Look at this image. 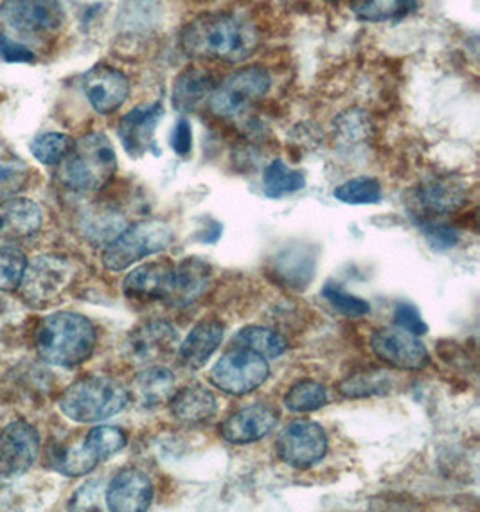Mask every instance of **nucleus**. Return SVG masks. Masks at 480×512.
<instances>
[{
  "label": "nucleus",
  "mask_w": 480,
  "mask_h": 512,
  "mask_svg": "<svg viewBox=\"0 0 480 512\" xmlns=\"http://www.w3.org/2000/svg\"><path fill=\"white\" fill-rule=\"evenodd\" d=\"M108 509L114 512H143L150 509L153 486L143 471L126 468L110 480L105 493Z\"/></svg>",
  "instance_id": "nucleus-17"
},
{
  "label": "nucleus",
  "mask_w": 480,
  "mask_h": 512,
  "mask_svg": "<svg viewBox=\"0 0 480 512\" xmlns=\"http://www.w3.org/2000/svg\"><path fill=\"white\" fill-rule=\"evenodd\" d=\"M225 326L216 318L198 322L182 344H178V358L187 369H202L214 351L222 344Z\"/></svg>",
  "instance_id": "nucleus-23"
},
{
  "label": "nucleus",
  "mask_w": 480,
  "mask_h": 512,
  "mask_svg": "<svg viewBox=\"0 0 480 512\" xmlns=\"http://www.w3.org/2000/svg\"><path fill=\"white\" fill-rule=\"evenodd\" d=\"M42 229V211L29 198H8L0 202V241L15 243L33 238Z\"/></svg>",
  "instance_id": "nucleus-20"
},
{
  "label": "nucleus",
  "mask_w": 480,
  "mask_h": 512,
  "mask_svg": "<svg viewBox=\"0 0 480 512\" xmlns=\"http://www.w3.org/2000/svg\"><path fill=\"white\" fill-rule=\"evenodd\" d=\"M338 202L347 205H374L382 200V186L376 178L356 177L347 180L333 191Z\"/></svg>",
  "instance_id": "nucleus-33"
},
{
  "label": "nucleus",
  "mask_w": 480,
  "mask_h": 512,
  "mask_svg": "<svg viewBox=\"0 0 480 512\" xmlns=\"http://www.w3.org/2000/svg\"><path fill=\"white\" fill-rule=\"evenodd\" d=\"M169 144L178 157H189V153L193 150V128L186 117H180L175 123Z\"/></svg>",
  "instance_id": "nucleus-40"
},
{
  "label": "nucleus",
  "mask_w": 480,
  "mask_h": 512,
  "mask_svg": "<svg viewBox=\"0 0 480 512\" xmlns=\"http://www.w3.org/2000/svg\"><path fill=\"white\" fill-rule=\"evenodd\" d=\"M304 186L306 178L303 173L288 168L285 160H272L263 173V193L274 200L299 193Z\"/></svg>",
  "instance_id": "nucleus-28"
},
{
  "label": "nucleus",
  "mask_w": 480,
  "mask_h": 512,
  "mask_svg": "<svg viewBox=\"0 0 480 512\" xmlns=\"http://www.w3.org/2000/svg\"><path fill=\"white\" fill-rule=\"evenodd\" d=\"M51 464L65 477H83L98 466L99 460L90 453L85 442L81 441L56 448L51 453Z\"/></svg>",
  "instance_id": "nucleus-29"
},
{
  "label": "nucleus",
  "mask_w": 480,
  "mask_h": 512,
  "mask_svg": "<svg viewBox=\"0 0 480 512\" xmlns=\"http://www.w3.org/2000/svg\"><path fill=\"white\" fill-rule=\"evenodd\" d=\"M74 142L76 141L67 133L45 132L31 141L29 150L40 164L60 166L74 148Z\"/></svg>",
  "instance_id": "nucleus-32"
},
{
  "label": "nucleus",
  "mask_w": 480,
  "mask_h": 512,
  "mask_svg": "<svg viewBox=\"0 0 480 512\" xmlns=\"http://www.w3.org/2000/svg\"><path fill=\"white\" fill-rule=\"evenodd\" d=\"M173 230L160 220H144L123 230L103 250V265L110 272H123L144 257L159 254L169 247Z\"/></svg>",
  "instance_id": "nucleus-5"
},
{
  "label": "nucleus",
  "mask_w": 480,
  "mask_h": 512,
  "mask_svg": "<svg viewBox=\"0 0 480 512\" xmlns=\"http://www.w3.org/2000/svg\"><path fill=\"white\" fill-rule=\"evenodd\" d=\"M128 399V390L114 378L87 376L65 389L58 407L74 423H99L119 414Z\"/></svg>",
  "instance_id": "nucleus-4"
},
{
  "label": "nucleus",
  "mask_w": 480,
  "mask_h": 512,
  "mask_svg": "<svg viewBox=\"0 0 480 512\" xmlns=\"http://www.w3.org/2000/svg\"><path fill=\"white\" fill-rule=\"evenodd\" d=\"M60 166V180L69 189L98 193L116 175V150L105 133H89L74 142Z\"/></svg>",
  "instance_id": "nucleus-3"
},
{
  "label": "nucleus",
  "mask_w": 480,
  "mask_h": 512,
  "mask_svg": "<svg viewBox=\"0 0 480 512\" xmlns=\"http://www.w3.org/2000/svg\"><path fill=\"white\" fill-rule=\"evenodd\" d=\"M81 89L94 112L110 115L125 105L132 85L125 72L117 71L110 65H96L83 76Z\"/></svg>",
  "instance_id": "nucleus-13"
},
{
  "label": "nucleus",
  "mask_w": 480,
  "mask_h": 512,
  "mask_svg": "<svg viewBox=\"0 0 480 512\" xmlns=\"http://www.w3.org/2000/svg\"><path fill=\"white\" fill-rule=\"evenodd\" d=\"M85 446L89 448L90 453L101 462V460L110 459L116 453L123 450L126 446V435L121 428L117 426H96L92 428L85 437H83Z\"/></svg>",
  "instance_id": "nucleus-35"
},
{
  "label": "nucleus",
  "mask_w": 480,
  "mask_h": 512,
  "mask_svg": "<svg viewBox=\"0 0 480 512\" xmlns=\"http://www.w3.org/2000/svg\"><path fill=\"white\" fill-rule=\"evenodd\" d=\"M371 349L376 358L401 371H419L430 363V354L423 342L401 327H383L374 331Z\"/></svg>",
  "instance_id": "nucleus-12"
},
{
  "label": "nucleus",
  "mask_w": 480,
  "mask_h": 512,
  "mask_svg": "<svg viewBox=\"0 0 480 512\" xmlns=\"http://www.w3.org/2000/svg\"><path fill=\"white\" fill-rule=\"evenodd\" d=\"M416 204L428 214H450L466 202V186L457 177H432L416 189Z\"/></svg>",
  "instance_id": "nucleus-22"
},
{
  "label": "nucleus",
  "mask_w": 480,
  "mask_h": 512,
  "mask_svg": "<svg viewBox=\"0 0 480 512\" xmlns=\"http://www.w3.org/2000/svg\"><path fill=\"white\" fill-rule=\"evenodd\" d=\"M270 367L267 358L245 347L232 345L222 358L214 363L209 380L216 389L231 396H245L259 389L268 380Z\"/></svg>",
  "instance_id": "nucleus-7"
},
{
  "label": "nucleus",
  "mask_w": 480,
  "mask_h": 512,
  "mask_svg": "<svg viewBox=\"0 0 480 512\" xmlns=\"http://www.w3.org/2000/svg\"><path fill=\"white\" fill-rule=\"evenodd\" d=\"M277 455L294 468H312L328 451V435L320 424L299 419L286 424L276 442Z\"/></svg>",
  "instance_id": "nucleus-11"
},
{
  "label": "nucleus",
  "mask_w": 480,
  "mask_h": 512,
  "mask_svg": "<svg viewBox=\"0 0 480 512\" xmlns=\"http://www.w3.org/2000/svg\"><path fill=\"white\" fill-rule=\"evenodd\" d=\"M94 504H98V487H96V482H89L76 493L74 500L71 502V507L72 509H80V511L98 509Z\"/></svg>",
  "instance_id": "nucleus-43"
},
{
  "label": "nucleus",
  "mask_w": 480,
  "mask_h": 512,
  "mask_svg": "<svg viewBox=\"0 0 480 512\" xmlns=\"http://www.w3.org/2000/svg\"><path fill=\"white\" fill-rule=\"evenodd\" d=\"M0 56L9 63H31L35 60V54L27 45L11 40L8 35H0Z\"/></svg>",
  "instance_id": "nucleus-41"
},
{
  "label": "nucleus",
  "mask_w": 480,
  "mask_h": 512,
  "mask_svg": "<svg viewBox=\"0 0 480 512\" xmlns=\"http://www.w3.org/2000/svg\"><path fill=\"white\" fill-rule=\"evenodd\" d=\"M169 410L177 421L198 424L209 421L216 414L218 403L211 390L202 385H189L186 389L175 390L169 399Z\"/></svg>",
  "instance_id": "nucleus-24"
},
{
  "label": "nucleus",
  "mask_w": 480,
  "mask_h": 512,
  "mask_svg": "<svg viewBox=\"0 0 480 512\" xmlns=\"http://www.w3.org/2000/svg\"><path fill=\"white\" fill-rule=\"evenodd\" d=\"M259 44L258 26L249 17L231 11L200 13L178 36V45L187 58L229 65L249 60Z\"/></svg>",
  "instance_id": "nucleus-1"
},
{
  "label": "nucleus",
  "mask_w": 480,
  "mask_h": 512,
  "mask_svg": "<svg viewBox=\"0 0 480 512\" xmlns=\"http://www.w3.org/2000/svg\"><path fill=\"white\" fill-rule=\"evenodd\" d=\"M164 117V105L160 101L132 108L121 119L117 135L126 153L132 159H141L155 144V130Z\"/></svg>",
  "instance_id": "nucleus-15"
},
{
  "label": "nucleus",
  "mask_w": 480,
  "mask_h": 512,
  "mask_svg": "<svg viewBox=\"0 0 480 512\" xmlns=\"http://www.w3.org/2000/svg\"><path fill=\"white\" fill-rule=\"evenodd\" d=\"M394 322L398 324V327L409 331L412 335H427L428 324L421 317L418 308L412 306L409 302H398L394 306Z\"/></svg>",
  "instance_id": "nucleus-39"
},
{
  "label": "nucleus",
  "mask_w": 480,
  "mask_h": 512,
  "mask_svg": "<svg viewBox=\"0 0 480 512\" xmlns=\"http://www.w3.org/2000/svg\"><path fill=\"white\" fill-rule=\"evenodd\" d=\"M211 266L198 257H186L173 266L171 288L164 304L171 308H187L195 304L209 288L211 283Z\"/></svg>",
  "instance_id": "nucleus-18"
},
{
  "label": "nucleus",
  "mask_w": 480,
  "mask_h": 512,
  "mask_svg": "<svg viewBox=\"0 0 480 512\" xmlns=\"http://www.w3.org/2000/svg\"><path fill=\"white\" fill-rule=\"evenodd\" d=\"M349 8L358 18L383 22L391 18L407 17L418 9V4L416 0H349Z\"/></svg>",
  "instance_id": "nucleus-31"
},
{
  "label": "nucleus",
  "mask_w": 480,
  "mask_h": 512,
  "mask_svg": "<svg viewBox=\"0 0 480 512\" xmlns=\"http://www.w3.org/2000/svg\"><path fill=\"white\" fill-rule=\"evenodd\" d=\"M178 333L166 320H150L134 329L126 340V354L137 365L168 358L178 349Z\"/></svg>",
  "instance_id": "nucleus-14"
},
{
  "label": "nucleus",
  "mask_w": 480,
  "mask_h": 512,
  "mask_svg": "<svg viewBox=\"0 0 480 512\" xmlns=\"http://www.w3.org/2000/svg\"><path fill=\"white\" fill-rule=\"evenodd\" d=\"M322 297L333 306V308L340 311L346 317L358 318L369 315L371 306L369 302L356 297L353 293L346 292L342 286L338 284L328 283L322 288Z\"/></svg>",
  "instance_id": "nucleus-38"
},
{
  "label": "nucleus",
  "mask_w": 480,
  "mask_h": 512,
  "mask_svg": "<svg viewBox=\"0 0 480 512\" xmlns=\"http://www.w3.org/2000/svg\"><path fill=\"white\" fill-rule=\"evenodd\" d=\"M213 74L200 67H187L173 81L171 103L180 114H193L200 110L216 90Z\"/></svg>",
  "instance_id": "nucleus-21"
},
{
  "label": "nucleus",
  "mask_w": 480,
  "mask_h": 512,
  "mask_svg": "<svg viewBox=\"0 0 480 512\" xmlns=\"http://www.w3.org/2000/svg\"><path fill=\"white\" fill-rule=\"evenodd\" d=\"M279 410L268 403L240 408L220 424V435L231 444H250L276 428Z\"/></svg>",
  "instance_id": "nucleus-16"
},
{
  "label": "nucleus",
  "mask_w": 480,
  "mask_h": 512,
  "mask_svg": "<svg viewBox=\"0 0 480 512\" xmlns=\"http://www.w3.org/2000/svg\"><path fill=\"white\" fill-rule=\"evenodd\" d=\"M328 401V392L324 385L317 381L304 380L301 383H295L292 389L286 392L285 407L290 412L297 414H306L324 407Z\"/></svg>",
  "instance_id": "nucleus-34"
},
{
  "label": "nucleus",
  "mask_w": 480,
  "mask_h": 512,
  "mask_svg": "<svg viewBox=\"0 0 480 512\" xmlns=\"http://www.w3.org/2000/svg\"><path fill=\"white\" fill-rule=\"evenodd\" d=\"M0 20L18 35L54 33L65 20L60 0H2Z\"/></svg>",
  "instance_id": "nucleus-10"
},
{
  "label": "nucleus",
  "mask_w": 480,
  "mask_h": 512,
  "mask_svg": "<svg viewBox=\"0 0 480 512\" xmlns=\"http://www.w3.org/2000/svg\"><path fill=\"white\" fill-rule=\"evenodd\" d=\"M324 2H335V0H324Z\"/></svg>",
  "instance_id": "nucleus-44"
},
{
  "label": "nucleus",
  "mask_w": 480,
  "mask_h": 512,
  "mask_svg": "<svg viewBox=\"0 0 480 512\" xmlns=\"http://www.w3.org/2000/svg\"><path fill=\"white\" fill-rule=\"evenodd\" d=\"M317 259L310 252V247H288L276 259L274 274L281 283L292 290H304L312 283Z\"/></svg>",
  "instance_id": "nucleus-26"
},
{
  "label": "nucleus",
  "mask_w": 480,
  "mask_h": 512,
  "mask_svg": "<svg viewBox=\"0 0 480 512\" xmlns=\"http://www.w3.org/2000/svg\"><path fill=\"white\" fill-rule=\"evenodd\" d=\"M36 353L56 367H76L87 362L96 347V329L89 318L60 311L42 320L36 329Z\"/></svg>",
  "instance_id": "nucleus-2"
},
{
  "label": "nucleus",
  "mask_w": 480,
  "mask_h": 512,
  "mask_svg": "<svg viewBox=\"0 0 480 512\" xmlns=\"http://www.w3.org/2000/svg\"><path fill=\"white\" fill-rule=\"evenodd\" d=\"M72 277L74 266L69 259L51 254L38 256L31 263H27L26 272L18 288L27 304L44 308L62 297L63 292L69 288Z\"/></svg>",
  "instance_id": "nucleus-8"
},
{
  "label": "nucleus",
  "mask_w": 480,
  "mask_h": 512,
  "mask_svg": "<svg viewBox=\"0 0 480 512\" xmlns=\"http://www.w3.org/2000/svg\"><path fill=\"white\" fill-rule=\"evenodd\" d=\"M423 232H425V236L430 241V245L436 248L454 247L457 239H459L457 232L452 227L445 225V223H434V221L427 223L423 227Z\"/></svg>",
  "instance_id": "nucleus-42"
},
{
  "label": "nucleus",
  "mask_w": 480,
  "mask_h": 512,
  "mask_svg": "<svg viewBox=\"0 0 480 512\" xmlns=\"http://www.w3.org/2000/svg\"><path fill=\"white\" fill-rule=\"evenodd\" d=\"M173 263L155 261L137 266L126 275L123 292L130 301L166 302L173 277Z\"/></svg>",
  "instance_id": "nucleus-19"
},
{
  "label": "nucleus",
  "mask_w": 480,
  "mask_h": 512,
  "mask_svg": "<svg viewBox=\"0 0 480 512\" xmlns=\"http://www.w3.org/2000/svg\"><path fill=\"white\" fill-rule=\"evenodd\" d=\"M394 387L391 374L385 371L356 372L347 376L346 380L338 385V392L344 398H369L387 394Z\"/></svg>",
  "instance_id": "nucleus-30"
},
{
  "label": "nucleus",
  "mask_w": 480,
  "mask_h": 512,
  "mask_svg": "<svg viewBox=\"0 0 480 512\" xmlns=\"http://www.w3.org/2000/svg\"><path fill=\"white\" fill-rule=\"evenodd\" d=\"M27 268V257L20 248L0 247V292L17 290Z\"/></svg>",
  "instance_id": "nucleus-37"
},
{
  "label": "nucleus",
  "mask_w": 480,
  "mask_h": 512,
  "mask_svg": "<svg viewBox=\"0 0 480 512\" xmlns=\"http://www.w3.org/2000/svg\"><path fill=\"white\" fill-rule=\"evenodd\" d=\"M132 387L135 401L141 407H160L175 394V374L162 365H152L135 376Z\"/></svg>",
  "instance_id": "nucleus-25"
},
{
  "label": "nucleus",
  "mask_w": 480,
  "mask_h": 512,
  "mask_svg": "<svg viewBox=\"0 0 480 512\" xmlns=\"http://www.w3.org/2000/svg\"><path fill=\"white\" fill-rule=\"evenodd\" d=\"M29 166L13 151L0 144V198L15 195L26 186Z\"/></svg>",
  "instance_id": "nucleus-36"
},
{
  "label": "nucleus",
  "mask_w": 480,
  "mask_h": 512,
  "mask_svg": "<svg viewBox=\"0 0 480 512\" xmlns=\"http://www.w3.org/2000/svg\"><path fill=\"white\" fill-rule=\"evenodd\" d=\"M40 435L27 421L9 423L0 432V484H11L35 466Z\"/></svg>",
  "instance_id": "nucleus-9"
},
{
  "label": "nucleus",
  "mask_w": 480,
  "mask_h": 512,
  "mask_svg": "<svg viewBox=\"0 0 480 512\" xmlns=\"http://www.w3.org/2000/svg\"><path fill=\"white\" fill-rule=\"evenodd\" d=\"M272 87L270 72L261 65H247L229 74L216 87L209 105L223 119H236L247 114L250 106L265 98Z\"/></svg>",
  "instance_id": "nucleus-6"
},
{
  "label": "nucleus",
  "mask_w": 480,
  "mask_h": 512,
  "mask_svg": "<svg viewBox=\"0 0 480 512\" xmlns=\"http://www.w3.org/2000/svg\"><path fill=\"white\" fill-rule=\"evenodd\" d=\"M232 345L245 347L254 353L261 354L263 358L272 360L279 358L288 351V342L283 335H279L274 329L261 326L243 327L238 335L232 338Z\"/></svg>",
  "instance_id": "nucleus-27"
}]
</instances>
